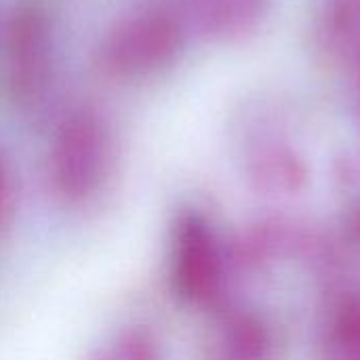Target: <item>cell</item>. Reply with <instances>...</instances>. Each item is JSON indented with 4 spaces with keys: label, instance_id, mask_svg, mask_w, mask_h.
<instances>
[{
    "label": "cell",
    "instance_id": "obj_1",
    "mask_svg": "<svg viewBox=\"0 0 360 360\" xmlns=\"http://www.w3.org/2000/svg\"><path fill=\"white\" fill-rule=\"evenodd\" d=\"M108 133L101 118L80 108L70 112L57 129L51 150V184L70 205L91 198L105 173Z\"/></svg>",
    "mask_w": 360,
    "mask_h": 360
},
{
    "label": "cell",
    "instance_id": "obj_2",
    "mask_svg": "<svg viewBox=\"0 0 360 360\" xmlns=\"http://www.w3.org/2000/svg\"><path fill=\"white\" fill-rule=\"evenodd\" d=\"M53 44L51 13L42 0H21L15 4L4 32L2 84L17 103L36 101L49 78Z\"/></svg>",
    "mask_w": 360,
    "mask_h": 360
},
{
    "label": "cell",
    "instance_id": "obj_3",
    "mask_svg": "<svg viewBox=\"0 0 360 360\" xmlns=\"http://www.w3.org/2000/svg\"><path fill=\"white\" fill-rule=\"evenodd\" d=\"M181 46V27L165 8L124 19L103 42L101 61L116 76H143L169 63Z\"/></svg>",
    "mask_w": 360,
    "mask_h": 360
},
{
    "label": "cell",
    "instance_id": "obj_4",
    "mask_svg": "<svg viewBox=\"0 0 360 360\" xmlns=\"http://www.w3.org/2000/svg\"><path fill=\"white\" fill-rule=\"evenodd\" d=\"M171 281L177 297L190 306H211L221 293V251L200 213L188 211L175 224Z\"/></svg>",
    "mask_w": 360,
    "mask_h": 360
},
{
    "label": "cell",
    "instance_id": "obj_5",
    "mask_svg": "<svg viewBox=\"0 0 360 360\" xmlns=\"http://www.w3.org/2000/svg\"><path fill=\"white\" fill-rule=\"evenodd\" d=\"M270 335L266 325L249 312H232L221 321L215 360H266Z\"/></svg>",
    "mask_w": 360,
    "mask_h": 360
},
{
    "label": "cell",
    "instance_id": "obj_6",
    "mask_svg": "<svg viewBox=\"0 0 360 360\" xmlns=\"http://www.w3.org/2000/svg\"><path fill=\"white\" fill-rule=\"evenodd\" d=\"M82 360H167L156 335L143 327H131L114 335Z\"/></svg>",
    "mask_w": 360,
    "mask_h": 360
},
{
    "label": "cell",
    "instance_id": "obj_7",
    "mask_svg": "<svg viewBox=\"0 0 360 360\" xmlns=\"http://www.w3.org/2000/svg\"><path fill=\"white\" fill-rule=\"evenodd\" d=\"M196 17L211 30L234 27L247 13L249 0H190Z\"/></svg>",
    "mask_w": 360,
    "mask_h": 360
},
{
    "label": "cell",
    "instance_id": "obj_8",
    "mask_svg": "<svg viewBox=\"0 0 360 360\" xmlns=\"http://www.w3.org/2000/svg\"><path fill=\"white\" fill-rule=\"evenodd\" d=\"M15 209H17L15 173L6 154L0 150V234L11 228L15 219Z\"/></svg>",
    "mask_w": 360,
    "mask_h": 360
}]
</instances>
